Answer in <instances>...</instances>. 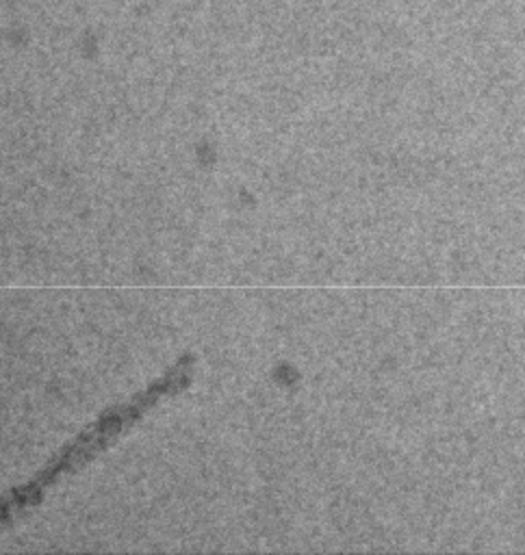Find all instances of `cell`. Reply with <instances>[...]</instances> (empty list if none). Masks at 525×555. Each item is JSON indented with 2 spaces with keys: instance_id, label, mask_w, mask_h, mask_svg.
I'll return each mask as SVG.
<instances>
[{
  "instance_id": "obj_1",
  "label": "cell",
  "mask_w": 525,
  "mask_h": 555,
  "mask_svg": "<svg viewBox=\"0 0 525 555\" xmlns=\"http://www.w3.org/2000/svg\"><path fill=\"white\" fill-rule=\"evenodd\" d=\"M165 379H158L148 392H143L141 397H137L132 403L119 405L115 408L111 414H104L93 427H89L87 431H82L69 447H65L54 460L52 464H48L33 481H28L26 486L13 490L9 494V499L0 501V527L4 522H11L24 507L33 505L35 499H39L41 490L48 488V483H52L61 473L72 470L74 466L82 464L91 453L100 451L117 431L126 429L132 421H137L145 410H150L167 390V384H163Z\"/></svg>"
}]
</instances>
